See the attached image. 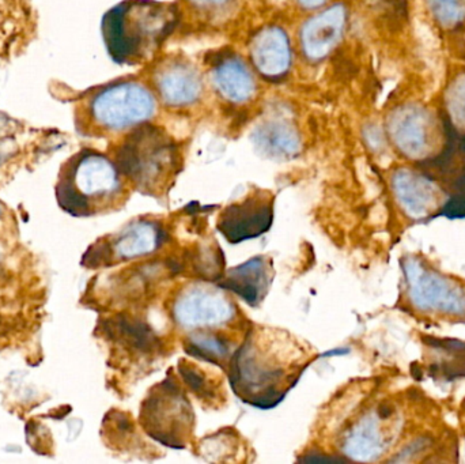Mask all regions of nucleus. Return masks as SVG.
<instances>
[{"label": "nucleus", "mask_w": 465, "mask_h": 464, "mask_svg": "<svg viewBox=\"0 0 465 464\" xmlns=\"http://www.w3.org/2000/svg\"><path fill=\"white\" fill-rule=\"evenodd\" d=\"M316 353L286 329L253 325L229 361L234 393L260 410L278 406L313 362Z\"/></svg>", "instance_id": "1"}, {"label": "nucleus", "mask_w": 465, "mask_h": 464, "mask_svg": "<svg viewBox=\"0 0 465 464\" xmlns=\"http://www.w3.org/2000/svg\"><path fill=\"white\" fill-rule=\"evenodd\" d=\"M177 22L170 4L127 0L110 8L103 18V37L110 58L134 65L150 56L169 36Z\"/></svg>", "instance_id": "2"}, {"label": "nucleus", "mask_w": 465, "mask_h": 464, "mask_svg": "<svg viewBox=\"0 0 465 464\" xmlns=\"http://www.w3.org/2000/svg\"><path fill=\"white\" fill-rule=\"evenodd\" d=\"M117 165L103 153L83 148L64 164L56 196L64 212L76 216L120 207L127 188Z\"/></svg>", "instance_id": "3"}, {"label": "nucleus", "mask_w": 465, "mask_h": 464, "mask_svg": "<svg viewBox=\"0 0 465 464\" xmlns=\"http://www.w3.org/2000/svg\"><path fill=\"white\" fill-rule=\"evenodd\" d=\"M155 113L154 96L137 82H116L86 96L75 108V127L85 135L119 132Z\"/></svg>", "instance_id": "4"}, {"label": "nucleus", "mask_w": 465, "mask_h": 464, "mask_svg": "<svg viewBox=\"0 0 465 464\" xmlns=\"http://www.w3.org/2000/svg\"><path fill=\"white\" fill-rule=\"evenodd\" d=\"M117 168L142 194L159 195L168 189L179 169L176 144L161 130L137 128L119 147Z\"/></svg>", "instance_id": "5"}, {"label": "nucleus", "mask_w": 465, "mask_h": 464, "mask_svg": "<svg viewBox=\"0 0 465 464\" xmlns=\"http://www.w3.org/2000/svg\"><path fill=\"white\" fill-rule=\"evenodd\" d=\"M193 424L192 406L175 377H166L144 397L141 425L155 441L182 449L191 441Z\"/></svg>", "instance_id": "6"}, {"label": "nucleus", "mask_w": 465, "mask_h": 464, "mask_svg": "<svg viewBox=\"0 0 465 464\" xmlns=\"http://www.w3.org/2000/svg\"><path fill=\"white\" fill-rule=\"evenodd\" d=\"M237 307L226 290L207 284H191L176 294L172 318L189 332H210L229 327L237 318Z\"/></svg>", "instance_id": "7"}, {"label": "nucleus", "mask_w": 465, "mask_h": 464, "mask_svg": "<svg viewBox=\"0 0 465 464\" xmlns=\"http://www.w3.org/2000/svg\"><path fill=\"white\" fill-rule=\"evenodd\" d=\"M404 274L414 307L422 312L465 316V289L455 280L428 268L421 260L407 257Z\"/></svg>", "instance_id": "8"}, {"label": "nucleus", "mask_w": 465, "mask_h": 464, "mask_svg": "<svg viewBox=\"0 0 465 464\" xmlns=\"http://www.w3.org/2000/svg\"><path fill=\"white\" fill-rule=\"evenodd\" d=\"M164 226L150 218H139L109 240H101L85 255L87 267L109 266L120 261L146 257L159 250L165 243Z\"/></svg>", "instance_id": "9"}, {"label": "nucleus", "mask_w": 465, "mask_h": 464, "mask_svg": "<svg viewBox=\"0 0 465 464\" xmlns=\"http://www.w3.org/2000/svg\"><path fill=\"white\" fill-rule=\"evenodd\" d=\"M275 198L268 191H257L245 196L241 202L229 205L219 214L216 227L230 243L257 239L267 233L274 222Z\"/></svg>", "instance_id": "10"}, {"label": "nucleus", "mask_w": 465, "mask_h": 464, "mask_svg": "<svg viewBox=\"0 0 465 464\" xmlns=\"http://www.w3.org/2000/svg\"><path fill=\"white\" fill-rule=\"evenodd\" d=\"M388 131L394 146L408 158L421 160L432 147L434 123L428 110L416 105H405L392 112Z\"/></svg>", "instance_id": "11"}, {"label": "nucleus", "mask_w": 465, "mask_h": 464, "mask_svg": "<svg viewBox=\"0 0 465 464\" xmlns=\"http://www.w3.org/2000/svg\"><path fill=\"white\" fill-rule=\"evenodd\" d=\"M272 261L265 256H256L226 273L219 286L241 297L248 305L257 307L265 298L272 284Z\"/></svg>", "instance_id": "12"}, {"label": "nucleus", "mask_w": 465, "mask_h": 464, "mask_svg": "<svg viewBox=\"0 0 465 464\" xmlns=\"http://www.w3.org/2000/svg\"><path fill=\"white\" fill-rule=\"evenodd\" d=\"M347 12L343 4H335L309 19L301 32L304 53L310 60H322L340 41Z\"/></svg>", "instance_id": "13"}, {"label": "nucleus", "mask_w": 465, "mask_h": 464, "mask_svg": "<svg viewBox=\"0 0 465 464\" xmlns=\"http://www.w3.org/2000/svg\"><path fill=\"white\" fill-rule=\"evenodd\" d=\"M387 444L383 415L378 411H369L346 431L342 452L353 461L373 462L384 454Z\"/></svg>", "instance_id": "14"}, {"label": "nucleus", "mask_w": 465, "mask_h": 464, "mask_svg": "<svg viewBox=\"0 0 465 464\" xmlns=\"http://www.w3.org/2000/svg\"><path fill=\"white\" fill-rule=\"evenodd\" d=\"M252 60L256 70L265 78L283 76L291 63V51L286 33L277 26L263 29L253 38Z\"/></svg>", "instance_id": "15"}, {"label": "nucleus", "mask_w": 465, "mask_h": 464, "mask_svg": "<svg viewBox=\"0 0 465 464\" xmlns=\"http://www.w3.org/2000/svg\"><path fill=\"white\" fill-rule=\"evenodd\" d=\"M157 87L168 105L184 107L200 97L202 79L196 69L188 63L170 62L158 72Z\"/></svg>", "instance_id": "16"}, {"label": "nucleus", "mask_w": 465, "mask_h": 464, "mask_svg": "<svg viewBox=\"0 0 465 464\" xmlns=\"http://www.w3.org/2000/svg\"><path fill=\"white\" fill-rule=\"evenodd\" d=\"M392 187L400 206L415 219L425 218L437 206L438 192L435 185L419 173L400 169L392 178Z\"/></svg>", "instance_id": "17"}, {"label": "nucleus", "mask_w": 465, "mask_h": 464, "mask_svg": "<svg viewBox=\"0 0 465 464\" xmlns=\"http://www.w3.org/2000/svg\"><path fill=\"white\" fill-rule=\"evenodd\" d=\"M253 143L264 155L275 160H288L301 150L297 130L283 120H270L253 131Z\"/></svg>", "instance_id": "18"}, {"label": "nucleus", "mask_w": 465, "mask_h": 464, "mask_svg": "<svg viewBox=\"0 0 465 464\" xmlns=\"http://www.w3.org/2000/svg\"><path fill=\"white\" fill-rule=\"evenodd\" d=\"M214 83L218 92L234 104L248 101L256 89L251 71L236 56L225 58L216 65Z\"/></svg>", "instance_id": "19"}, {"label": "nucleus", "mask_w": 465, "mask_h": 464, "mask_svg": "<svg viewBox=\"0 0 465 464\" xmlns=\"http://www.w3.org/2000/svg\"><path fill=\"white\" fill-rule=\"evenodd\" d=\"M186 353L216 365H225L234 352H231V345L225 334L210 331L191 332L186 341Z\"/></svg>", "instance_id": "20"}, {"label": "nucleus", "mask_w": 465, "mask_h": 464, "mask_svg": "<svg viewBox=\"0 0 465 464\" xmlns=\"http://www.w3.org/2000/svg\"><path fill=\"white\" fill-rule=\"evenodd\" d=\"M435 21L444 28H456L465 21V0H428Z\"/></svg>", "instance_id": "21"}, {"label": "nucleus", "mask_w": 465, "mask_h": 464, "mask_svg": "<svg viewBox=\"0 0 465 464\" xmlns=\"http://www.w3.org/2000/svg\"><path fill=\"white\" fill-rule=\"evenodd\" d=\"M446 107L453 123L465 128V75L456 78L448 89Z\"/></svg>", "instance_id": "22"}, {"label": "nucleus", "mask_w": 465, "mask_h": 464, "mask_svg": "<svg viewBox=\"0 0 465 464\" xmlns=\"http://www.w3.org/2000/svg\"><path fill=\"white\" fill-rule=\"evenodd\" d=\"M191 1L200 8H218L225 6L229 0H191Z\"/></svg>", "instance_id": "23"}, {"label": "nucleus", "mask_w": 465, "mask_h": 464, "mask_svg": "<svg viewBox=\"0 0 465 464\" xmlns=\"http://www.w3.org/2000/svg\"><path fill=\"white\" fill-rule=\"evenodd\" d=\"M326 0H298V3L301 6H304L305 8H317L322 6Z\"/></svg>", "instance_id": "24"}, {"label": "nucleus", "mask_w": 465, "mask_h": 464, "mask_svg": "<svg viewBox=\"0 0 465 464\" xmlns=\"http://www.w3.org/2000/svg\"><path fill=\"white\" fill-rule=\"evenodd\" d=\"M0 214H1V207H0Z\"/></svg>", "instance_id": "25"}]
</instances>
